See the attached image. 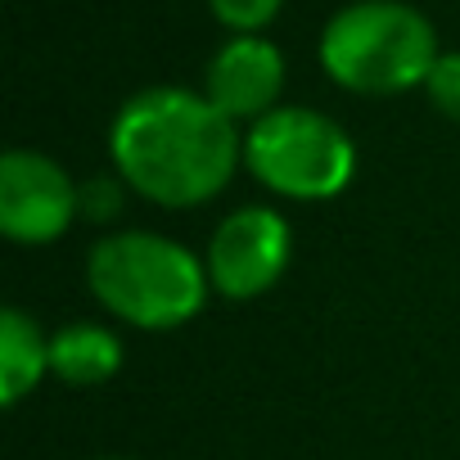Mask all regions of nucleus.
I'll return each mask as SVG.
<instances>
[{"instance_id":"7ed1b4c3","label":"nucleus","mask_w":460,"mask_h":460,"mask_svg":"<svg viewBox=\"0 0 460 460\" xmlns=\"http://www.w3.org/2000/svg\"><path fill=\"white\" fill-rule=\"evenodd\" d=\"M433 23L406 0H357L321 32V68L352 95H402L429 82L438 64Z\"/></svg>"},{"instance_id":"1a4fd4ad","label":"nucleus","mask_w":460,"mask_h":460,"mask_svg":"<svg viewBox=\"0 0 460 460\" xmlns=\"http://www.w3.org/2000/svg\"><path fill=\"white\" fill-rule=\"evenodd\" d=\"M50 370V339L23 307L0 312V402L10 411L46 379Z\"/></svg>"},{"instance_id":"9b49d317","label":"nucleus","mask_w":460,"mask_h":460,"mask_svg":"<svg viewBox=\"0 0 460 460\" xmlns=\"http://www.w3.org/2000/svg\"><path fill=\"white\" fill-rule=\"evenodd\" d=\"M424 91H429V100H433V109H438L442 118L460 122V50L438 55V64H433Z\"/></svg>"},{"instance_id":"39448f33","label":"nucleus","mask_w":460,"mask_h":460,"mask_svg":"<svg viewBox=\"0 0 460 460\" xmlns=\"http://www.w3.org/2000/svg\"><path fill=\"white\" fill-rule=\"evenodd\" d=\"M289 258H294L289 217L267 203H249L217 221L203 267H208V285L221 298L244 303V298H262L267 289H276L280 276L289 271Z\"/></svg>"},{"instance_id":"6e6552de","label":"nucleus","mask_w":460,"mask_h":460,"mask_svg":"<svg viewBox=\"0 0 460 460\" xmlns=\"http://www.w3.org/2000/svg\"><path fill=\"white\" fill-rule=\"evenodd\" d=\"M122 370V343L109 325L95 321H73L50 334V375L73 384V388H95L109 384Z\"/></svg>"},{"instance_id":"f257e3e1","label":"nucleus","mask_w":460,"mask_h":460,"mask_svg":"<svg viewBox=\"0 0 460 460\" xmlns=\"http://www.w3.org/2000/svg\"><path fill=\"white\" fill-rule=\"evenodd\" d=\"M113 172L163 208L217 199L244 163V136L208 95L181 86L136 91L109 122Z\"/></svg>"},{"instance_id":"f03ea898","label":"nucleus","mask_w":460,"mask_h":460,"mask_svg":"<svg viewBox=\"0 0 460 460\" xmlns=\"http://www.w3.org/2000/svg\"><path fill=\"white\" fill-rule=\"evenodd\" d=\"M86 285L109 316L136 330H176L212 294L203 258L154 230L104 235L86 258Z\"/></svg>"},{"instance_id":"9d476101","label":"nucleus","mask_w":460,"mask_h":460,"mask_svg":"<svg viewBox=\"0 0 460 460\" xmlns=\"http://www.w3.org/2000/svg\"><path fill=\"white\" fill-rule=\"evenodd\" d=\"M285 0H208V10L221 28H230L235 37H258L267 23H276Z\"/></svg>"},{"instance_id":"0eeeda50","label":"nucleus","mask_w":460,"mask_h":460,"mask_svg":"<svg viewBox=\"0 0 460 460\" xmlns=\"http://www.w3.org/2000/svg\"><path fill=\"white\" fill-rule=\"evenodd\" d=\"M285 91V55L267 37H230L203 68V95L230 122H258L280 109Z\"/></svg>"},{"instance_id":"20e7f679","label":"nucleus","mask_w":460,"mask_h":460,"mask_svg":"<svg viewBox=\"0 0 460 460\" xmlns=\"http://www.w3.org/2000/svg\"><path fill=\"white\" fill-rule=\"evenodd\" d=\"M244 167L276 194L298 203L334 199L352 185L357 145L321 109L280 104L244 136Z\"/></svg>"},{"instance_id":"ddd939ff","label":"nucleus","mask_w":460,"mask_h":460,"mask_svg":"<svg viewBox=\"0 0 460 460\" xmlns=\"http://www.w3.org/2000/svg\"><path fill=\"white\" fill-rule=\"evenodd\" d=\"M104 460H127V456H104Z\"/></svg>"},{"instance_id":"f8f14e48","label":"nucleus","mask_w":460,"mask_h":460,"mask_svg":"<svg viewBox=\"0 0 460 460\" xmlns=\"http://www.w3.org/2000/svg\"><path fill=\"white\" fill-rule=\"evenodd\" d=\"M122 176H91L77 190V208L86 221H113L122 212Z\"/></svg>"},{"instance_id":"423d86ee","label":"nucleus","mask_w":460,"mask_h":460,"mask_svg":"<svg viewBox=\"0 0 460 460\" xmlns=\"http://www.w3.org/2000/svg\"><path fill=\"white\" fill-rule=\"evenodd\" d=\"M77 181L37 149H10L0 158V230L14 244H55L77 208Z\"/></svg>"}]
</instances>
